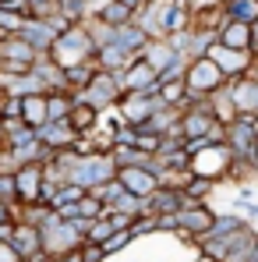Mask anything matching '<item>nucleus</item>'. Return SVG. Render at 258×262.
I'll return each instance as SVG.
<instances>
[{
  "mask_svg": "<svg viewBox=\"0 0 258 262\" xmlns=\"http://www.w3.org/2000/svg\"><path fill=\"white\" fill-rule=\"evenodd\" d=\"M96 50H99V46L92 43L85 21H78V25H67L64 32H57V39H53V46H50L46 57H50L57 68H75V64H92V60H96Z\"/></svg>",
  "mask_w": 258,
  "mask_h": 262,
  "instance_id": "nucleus-1",
  "label": "nucleus"
},
{
  "mask_svg": "<svg viewBox=\"0 0 258 262\" xmlns=\"http://www.w3.org/2000/svg\"><path fill=\"white\" fill-rule=\"evenodd\" d=\"M96 18H99L103 25H113V29H121V25H128L131 18H134V11H131L128 4H121V0H106V4L96 11Z\"/></svg>",
  "mask_w": 258,
  "mask_h": 262,
  "instance_id": "nucleus-9",
  "label": "nucleus"
},
{
  "mask_svg": "<svg viewBox=\"0 0 258 262\" xmlns=\"http://www.w3.org/2000/svg\"><path fill=\"white\" fill-rule=\"evenodd\" d=\"M21 121H25V128H32V131H39L43 124H50V114H46V92L21 96Z\"/></svg>",
  "mask_w": 258,
  "mask_h": 262,
  "instance_id": "nucleus-5",
  "label": "nucleus"
},
{
  "mask_svg": "<svg viewBox=\"0 0 258 262\" xmlns=\"http://www.w3.org/2000/svg\"><path fill=\"white\" fill-rule=\"evenodd\" d=\"M216 39L233 46V50H251V25L248 21H223V29H219Z\"/></svg>",
  "mask_w": 258,
  "mask_h": 262,
  "instance_id": "nucleus-8",
  "label": "nucleus"
},
{
  "mask_svg": "<svg viewBox=\"0 0 258 262\" xmlns=\"http://www.w3.org/2000/svg\"><path fill=\"white\" fill-rule=\"evenodd\" d=\"M0 142H7V131H4V121H0Z\"/></svg>",
  "mask_w": 258,
  "mask_h": 262,
  "instance_id": "nucleus-15",
  "label": "nucleus"
},
{
  "mask_svg": "<svg viewBox=\"0 0 258 262\" xmlns=\"http://www.w3.org/2000/svg\"><path fill=\"white\" fill-rule=\"evenodd\" d=\"M121 89L124 92H156L159 89V71L145 57H134L128 68L121 71Z\"/></svg>",
  "mask_w": 258,
  "mask_h": 262,
  "instance_id": "nucleus-4",
  "label": "nucleus"
},
{
  "mask_svg": "<svg viewBox=\"0 0 258 262\" xmlns=\"http://www.w3.org/2000/svg\"><path fill=\"white\" fill-rule=\"evenodd\" d=\"M223 14L226 21H255L258 18V0H223Z\"/></svg>",
  "mask_w": 258,
  "mask_h": 262,
  "instance_id": "nucleus-11",
  "label": "nucleus"
},
{
  "mask_svg": "<svg viewBox=\"0 0 258 262\" xmlns=\"http://www.w3.org/2000/svg\"><path fill=\"white\" fill-rule=\"evenodd\" d=\"M184 85H187L191 99H209V96H216L219 89L226 85V75L219 71V64L213 57H195L184 68Z\"/></svg>",
  "mask_w": 258,
  "mask_h": 262,
  "instance_id": "nucleus-2",
  "label": "nucleus"
},
{
  "mask_svg": "<svg viewBox=\"0 0 258 262\" xmlns=\"http://www.w3.org/2000/svg\"><path fill=\"white\" fill-rule=\"evenodd\" d=\"M14 191L21 195V199H39V191H43V170L36 167V163H25L18 174H14Z\"/></svg>",
  "mask_w": 258,
  "mask_h": 262,
  "instance_id": "nucleus-6",
  "label": "nucleus"
},
{
  "mask_svg": "<svg viewBox=\"0 0 258 262\" xmlns=\"http://www.w3.org/2000/svg\"><path fill=\"white\" fill-rule=\"evenodd\" d=\"M96 121H99V110H96L92 103H75V106H71V114H67V124L78 131V135L92 131V128H96Z\"/></svg>",
  "mask_w": 258,
  "mask_h": 262,
  "instance_id": "nucleus-10",
  "label": "nucleus"
},
{
  "mask_svg": "<svg viewBox=\"0 0 258 262\" xmlns=\"http://www.w3.org/2000/svg\"><path fill=\"white\" fill-rule=\"evenodd\" d=\"M11 245H14L21 255H29V248L36 252V245H39V230H36V227H29V223H18V227H14V241H11Z\"/></svg>",
  "mask_w": 258,
  "mask_h": 262,
  "instance_id": "nucleus-12",
  "label": "nucleus"
},
{
  "mask_svg": "<svg viewBox=\"0 0 258 262\" xmlns=\"http://www.w3.org/2000/svg\"><path fill=\"white\" fill-rule=\"evenodd\" d=\"M0 262H21V252L11 241H0Z\"/></svg>",
  "mask_w": 258,
  "mask_h": 262,
  "instance_id": "nucleus-13",
  "label": "nucleus"
},
{
  "mask_svg": "<svg viewBox=\"0 0 258 262\" xmlns=\"http://www.w3.org/2000/svg\"><path fill=\"white\" fill-rule=\"evenodd\" d=\"M117 181L128 188L131 195H145V191H152V184H156V181H152V170H145V167H131V163L117 170Z\"/></svg>",
  "mask_w": 258,
  "mask_h": 262,
  "instance_id": "nucleus-7",
  "label": "nucleus"
},
{
  "mask_svg": "<svg viewBox=\"0 0 258 262\" xmlns=\"http://www.w3.org/2000/svg\"><path fill=\"white\" fill-rule=\"evenodd\" d=\"M205 57H213L226 78H241V75H248V71L255 68V53H251V50H233V46L219 43V39L209 43Z\"/></svg>",
  "mask_w": 258,
  "mask_h": 262,
  "instance_id": "nucleus-3",
  "label": "nucleus"
},
{
  "mask_svg": "<svg viewBox=\"0 0 258 262\" xmlns=\"http://www.w3.org/2000/svg\"><path fill=\"white\" fill-rule=\"evenodd\" d=\"M121 4H128V7H131V11H134V14H138V11L145 7V0H121Z\"/></svg>",
  "mask_w": 258,
  "mask_h": 262,
  "instance_id": "nucleus-14",
  "label": "nucleus"
}]
</instances>
